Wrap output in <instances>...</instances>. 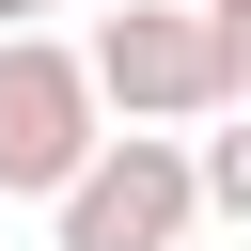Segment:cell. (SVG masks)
<instances>
[{
    "mask_svg": "<svg viewBox=\"0 0 251 251\" xmlns=\"http://www.w3.org/2000/svg\"><path fill=\"white\" fill-rule=\"evenodd\" d=\"M110 141H126V126H110V94H94V47L16 31V47H0V204H47V220H63Z\"/></svg>",
    "mask_w": 251,
    "mask_h": 251,
    "instance_id": "1",
    "label": "cell"
},
{
    "mask_svg": "<svg viewBox=\"0 0 251 251\" xmlns=\"http://www.w3.org/2000/svg\"><path fill=\"white\" fill-rule=\"evenodd\" d=\"M94 94L126 110V126H220L235 110V78H220V31H204V0H110L94 16Z\"/></svg>",
    "mask_w": 251,
    "mask_h": 251,
    "instance_id": "2",
    "label": "cell"
},
{
    "mask_svg": "<svg viewBox=\"0 0 251 251\" xmlns=\"http://www.w3.org/2000/svg\"><path fill=\"white\" fill-rule=\"evenodd\" d=\"M188 220H204V141H173V126H126V141L78 173V204H63V251H188Z\"/></svg>",
    "mask_w": 251,
    "mask_h": 251,
    "instance_id": "3",
    "label": "cell"
},
{
    "mask_svg": "<svg viewBox=\"0 0 251 251\" xmlns=\"http://www.w3.org/2000/svg\"><path fill=\"white\" fill-rule=\"evenodd\" d=\"M204 220H251V126H204Z\"/></svg>",
    "mask_w": 251,
    "mask_h": 251,
    "instance_id": "4",
    "label": "cell"
},
{
    "mask_svg": "<svg viewBox=\"0 0 251 251\" xmlns=\"http://www.w3.org/2000/svg\"><path fill=\"white\" fill-rule=\"evenodd\" d=\"M204 31H220V78H235V110H251V0H204Z\"/></svg>",
    "mask_w": 251,
    "mask_h": 251,
    "instance_id": "5",
    "label": "cell"
},
{
    "mask_svg": "<svg viewBox=\"0 0 251 251\" xmlns=\"http://www.w3.org/2000/svg\"><path fill=\"white\" fill-rule=\"evenodd\" d=\"M47 16H63V0H0V47H16V31H47Z\"/></svg>",
    "mask_w": 251,
    "mask_h": 251,
    "instance_id": "6",
    "label": "cell"
}]
</instances>
